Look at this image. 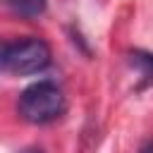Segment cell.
Listing matches in <instances>:
<instances>
[{
	"mask_svg": "<svg viewBox=\"0 0 153 153\" xmlns=\"http://www.w3.org/2000/svg\"><path fill=\"white\" fill-rule=\"evenodd\" d=\"M5 2L19 17H38L45 12V0H5Z\"/></svg>",
	"mask_w": 153,
	"mask_h": 153,
	"instance_id": "3",
	"label": "cell"
},
{
	"mask_svg": "<svg viewBox=\"0 0 153 153\" xmlns=\"http://www.w3.org/2000/svg\"><path fill=\"white\" fill-rule=\"evenodd\" d=\"M17 110L31 124H48V122H55L57 117L65 115L67 98L55 81L43 79V81H36L22 91Z\"/></svg>",
	"mask_w": 153,
	"mask_h": 153,
	"instance_id": "1",
	"label": "cell"
},
{
	"mask_svg": "<svg viewBox=\"0 0 153 153\" xmlns=\"http://www.w3.org/2000/svg\"><path fill=\"white\" fill-rule=\"evenodd\" d=\"M22 153H43V151H38V148H26V151H22Z\"/></svg>",
	"mask_w": 153,
	"mask_h": 153,
	"instance_id": "7",
	"label": "cell"
},
{
	"mask_svg": "<svg viewBox=\"0 0 153 153\" xmlns=\"http://www.w3.org/2000/svg\"><path fill=\"white\" fill-rule=\"evenodd\" d=\"M5 45H7V41H0V72H2V55H5Z\"/></svg>",
	"mask_w": 153,
	"mask_h": 153,
	"instance_id": "6",
	"label": "cell"
},
{
	"mask_svg": "<svg viewBox=\"0 0 153 153\" xmlns=\"http://www.w3.org/2000/svg\"><path fill=\"white\" fill-rule=\"evenodd\" d=\"M129 57H131V65H136V67L141 69V74L146 76V81H153V53L131 50Z\"/></svg>",
	"mask_w": 153,
	"mask_h": 153,
	"instance_id": "4",
	"label": "cell"
},
{
	"mask_svg": "<svg viewBox=\"0 0 153 153\" xmlns=\"http://www.w3.org/2000/svg\"><path fill=\"white\" fill-rule=\"evenodd\" d=\"M50 48L45 41L41 38H22L17 43H7L5 45V55H2V72L10 74H38L43 69L50 67Z\"/></svg>",
	"mask_w": 153,
	"mask_h": 153,
	"instance_id": "2",
	"label": "cell"
},
{
	"mask_svg": "<svg viewBox=\"0 0 153 153\" xmlns=\"http://www.w3.org/2000/svg\"><path fill=\"white\" fill-rule=\"evenodd\" d=\"M139 153H153V141H146L143 146H141V151Z\"/></svg>",
	"mask_w": 153,
	"mask_h": 153,
	"instance_id": "5",
	"label": "cell"
}]
</instances>
